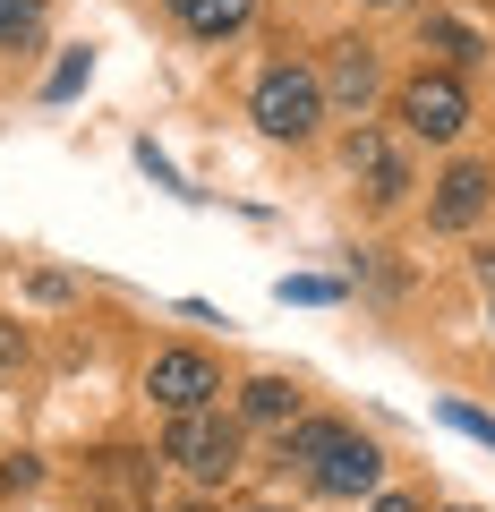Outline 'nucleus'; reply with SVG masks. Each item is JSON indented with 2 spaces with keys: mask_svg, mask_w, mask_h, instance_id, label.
Instances as JSON below:
<instances>
[{
  "mask_svg": "<svg viewBox=\"0 0 495 512\" xmlns=\"http://www.w3.org/2000/svg\"><path fill=\"white\" fill-rule=\"evenodd\" d=\"M257 512H265V504H257Z\"/></svg>",
  "mask_w": 495,
  "mask_h": 512,
  "instance_id": "obj_19",
  "label": "nucleus"
},
{
  "mask_svg": "<svg viewBox=\"0 0 495 512\" xmlns=\"http://www.w3.org/2000/svg\"><path fill=\"white\" fill-rule=\"evenodd\" d=\"M77 86H86V52H69V60H60V69H52V86H43V94L60 103V94H77Z\"/></svg>",
  "mask_w": 495,
  "mask_h": 512,
  "instance_id": "obj_13",
  "label": "nucleus"
},
{
  "mask_svg": "<svg viewBox=\"0 0 495 512\" xmlns=\"http://www.w3.org/2000/svg\"><path fill=\"white\" fill-rule=\"evenodd\" d=\"M325 103H333V111H350V120L376 103V60H367L359 43H342V52H333V69H325Z\"/></svg>",
  "mask_w": 495,
  "mask_h": 512,
  "instance_id": "obj_7",
  "label": "nucleus"
},
{
  "mask_svg": "<svg viewBox=\"0 0 495 512\" xmlns=\"http://www.w3.org/2000/svg\"><path fill=\"white\" fill-rule=\"evenodd\" d=\"M35 35V0H0V43Z\"/></svg>",
  "mask_w": 495,
  "mask_h": 512,
  "instance_id": "obj_12",
  "label": "nucleus"
},
{
  "mask_svg": "<svg viewBox=\"0 0 495 512\" xmlns=\"http://www.w3.org/2000/svg\"><path fill=\"white\" fill-rule=\"evenodd\" d=\"M350 171H367V197H376V205H393V197H402V163H393V146H385V137H376V128H359V137H350Z\"/></svg>",
  "mask_w": 495,
  "mask_h": 512,
  "instance_id": "obj_8",
  "label": "nucleus"
},
{
  "mask_svg": "<svg viewBox=\"0 0 495 512\" xmlns=\"http://www.w3.org/2000/svg\"><path fill=\"white\" fill-rule=\"evenodd\" d=\"M18 350H26V333H9V325H0V359H18Z\"/></svg>",
  "mask_w": 495,
  "mask_h": 512,
  "instance_id": "obj_15",
  "label": "nucleus"
},
{
  "mask_svg": "<svg viewBox=\"0 0 495 512\" xmlns=\"http://www.w3.org/2000/svg\"><path fill=\"white\" fill-rule=\"evenodd\" d=\"M376 512H419V504H410V495H376Z\"/></svg>",
  "mask_w": 495,
  "mask_h": 512,
  "instance_id": "obj_16",
  "label": "nucleus"
},
{
  "mask_svg": "<svg viewBox=\"0 0 495 512\" xmlns=\"http://www.w3.org/2000/svg\"><path fill=\"white\" fill-rule=\"evenodd\" d=\"M291 461H308V478L325 495H367L376 487V470H385V461H376V444L367 436H350V427H333V419H308L291 436Z\"/></svg>",
  "mask_w": 495,
  "mask_h": 512,
  "instance_id": "obj_1",
  "label": "nucleus"
},
{
  "mask_svg": "<svg viewBox=\"0 0 495 512\" xmlns=\"http://www.w3.org/2000/svg\"><path fill=\"white\" fill-rule=\"evenodd\" d=\"M316 120H325V77L316 69H265L257 77V128L265 137H316Z\"/></svg>",
  "mask_w": 495,
  "mask_h": 512,
  "instance_id": "obj_2",
  "label": "nucleus"
},
{
  "mask_svg": "<svg viewBox=\"0 0 495 512\" xmlns=\"http://www.w3.org/2000/svg\"><path fill=\"white\" fill-rule=\"evenodd\" d=\"M188 512H205V504H188Z\"/></svg>",
  "mask_w": 495,
  "mask_h": 512,
  "instance_id": "obj_17",
  "label": "nucleus"
},
{
  "mask_svg": "<svg viewBox=\"0 0 495 512\" xmlns=\"http://www.w3.org/2000/svg\"><path fill=\"white\" fill-rule=\"evenodd\" d=\"M427 43H436V52L453 60V69H461V60H478V35H470L461 18H427Z\"/></svg>",
  "mask_w": 495,
  "mask_h": 512,
  "instance_id": "obj_11",
  "label": "nucleus"
},
{
  "mask_svg": "<svg viewBox=\"0 0 495 512\" xmlns=\"http://www.w3.org/2000/svg\"><path fill=\"white\" fill-rule=\"evenodd\" d=\"M402 128L410 137H427V146H453L461 128H470V94H461L453 69H427L402 86Z\"/></svg>",
  "mask_w": 495,
  "mask_h": 512,
  "instance_id": "obj_3",
  "label": "nucleus"
},
{
  "mask_svg": "<svg viewBox=\"0 0 495 512\" xmlns=\"http://www.w3.org/2000/svg\"><path fill=\"white\" fill-rule=\"evenodd\" d=\"M453 512H470V504H453Z\"/></svg>",
  "mask_w": 495,
  "mask_h": 512,
  "instance_id": "obj_18",
  "label": "nucleus"
},
{
  "mask_svg": "<svg viewBox=\"0 0 495 512\" xmlns=\"http://www.w3.org/2000/svg\"><path fill=\"white\" fill-rule=\"evenodd\" d=\"M239 410H248V419H257V427H282V419H291V410H299V393H291V384H282V376H257V384H248V393H239Z\"/></svg>",
  "mask_w": 495,
  "mask_h": 512,
  "instance_id": "obj_10",
  "label": "nucleus"
},
{
  "mask_svg": "<svg viewBox=\"0 0 495 512\" xmlns=\"http://www.w3.org/2000/svg\"><path fill=\"white\" fill-rule=\"evenodd\" d=\"M248 9H257V0H171V18H180L188 35H205V43L239 35V26H248Z\"/></svg>",
  "mask_w": 495,
  "mask_h": 512,
  "instance_id": "obj_9",
  "label": "nucleus"
},
{
  "mask_svg": "<svg viewBox=\"0 0 495 512\" xmlns=\"http://www.w3.org/2000/svg\"><path fill=\"white\" fill-rule=\"evenodd\" d=\"M487 197H495V180L478 163H461V171H444L436 180V205H427V222H436V231H470L478 214H487Z\"/></svg>",
  "mask_w": 495,
  "mask_h": 512,
  "instance_id": "obj_6",
  "label": "nucleus"
},
{
  "mask_svg": "<svg viewBox=\"0 0 495 512\" xmlns=\"http://www.w3.org/2000/svg\"><path fill=\"white\" fill-rule=\"evenodd\" d=\"M163 461H180L188 478H231L239 470V427L214 419V410H188V419H171Z\"/></svg>",
  "mask_w": 495,
  "mask_h": 512,
  "instance_id": "obj_4",
  "label": "nucleus"
},
{
  "mask_svg": "<svg viewBox=\"0 0 495 512\" xmlns=\"http://www.w3.org/2000/svg\"><path fill=\"white\" fill-rule=\"evenodd\" d=\"M146 393L171 410V419H188V410H214L222 376H214V359H205V350H154V367H146Z\"/></svg>",
  "mask_w": 495,
  "mask_h": 512,
  "instance_id": "obj_5",
  "label": "nucleus"
},
{
  "mask_svg": "<svg viewBox=\"0 0 495 512\" xmlns=\"http://www.w3.org/2000/svg\"><path fill=\"white\" fill-rule=\"evenodd\" d=\"M444 419H453L461 436H478V444H495V419H487V410H444Z\"/></svg>",
  "mask_w": 495,
  "mask_h": 512,
  "instance_id": "obj_14",
  "label": "nucleus"
}]
</instances>
